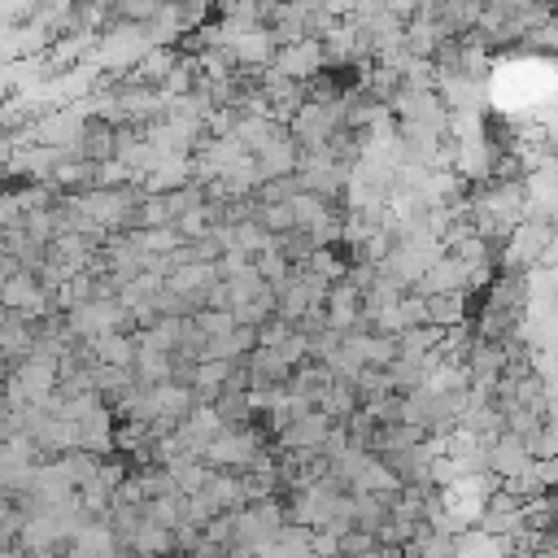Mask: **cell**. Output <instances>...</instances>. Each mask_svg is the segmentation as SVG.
Masks as SVG:
<instances>
[{
	"label": "cell",
	"instance_id": "obj_1",
	"mask_svg": "<svg viewBox=\"0 0 558 558\" xmlns=\"http://www.w3.org/2000/svg\"><path fill=\"white\" fill-rule=\"evenodd\" d=\"M327 65H331V61H327L323 35H310V39H296V44H279V52H275V61H270V70L288 74V78H296V83H314Z\"/></svg>",
	"mask_w": 558,
	"mask_h": 558
},
{
	"label": "cell",
	"instance_id": "obj_2",
	"mask_svg": "<svg viewBox=\"0 0 558 558\" xmlns=\"http://www.w3.org/2000/svg\"><path fill=\"white\" fill-rule=\"evenodd\" d=\"M466 288H475L471 266H466L462 257H453V253L436 257V262L427 266V275L414 283V292H423V296H445V292H462V296H466Z\"/></svg>",
	"mask_w": 558,
	"mask_h": 558
},
{
	"label": "cell",
	"instance_id": "obj_3",
	"mask_svg": "<svg viewBox=\"0 0 558 558\" xmlns=\"http://www.w3.org/2000/svg\"><path fill=\"white\" fill-rule=\"evenodd\" d=\"M336 418L327 410H305L301 418H292L283 432H279V445L283 449H323V440L331 436Z\"/></svg>",
	"mask_w": 558,
	"mask_h": 558
},
{
	"label": "cell",
	"instance_id": "obj_4",
	"mask_svg": "<svg viewBox=\"0 0 558 558\" xmlns=\"http://www.w3.org/2000/svg\"><path fill=\"white\" fill-rule=\"evenodd\" d=\"M462 314H466V301H462V292L427 296V323H436V327H462Z\"/></svg>",
	"mask_w": 558,
	"mask_h": 558
},
{
	"label": "cell",
	"instance_id": "obj_5",
	"mask_svg": "<svg viewBox=\"0 0 558 558\" xmlns=\"http://www.w3.org/2000/svg\"><path fill=\"white\" fill-rule=\"evenodd\" d=\"M113 9V22H153L161 0H109Z\"/></svg>",
	"mask_w": 558,
	"mask_h": 558
},
{
	"label": "cell",
	"instance_id": "obj_6",
	"mask_svg": "<svg viewBox=\"0 0 558 558\" xmlns=\"http://www.w3.org/2000/svg\"><path fill=\"white\" fill-rule=\"evenodd\" d=\"M532 475H536V484H541L545 493H549V488H558V453H554V458H536Z\"/></svg>",
	"mask_w": 558,
	"mask_h": 558
}]
</instances>
